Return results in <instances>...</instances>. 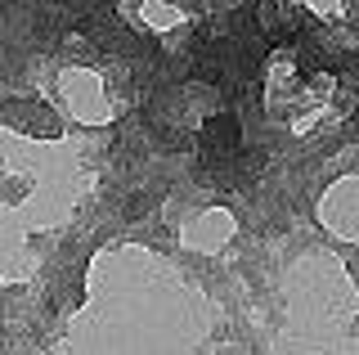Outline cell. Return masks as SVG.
<instances>
[{
  "label": "cell",
  "mask_w": 359,
  "mask_h": 355,
  "mask_svg": "<svg viewBox=\"0 0 359 355\" xmlns=\"http://www.w3.org/2000/svg\"><path fill=\"white\" fill-rule=\"evenodd\" d=\"M238 140H243V130H238V121L233 117H211L207 126H202V149H207V158H229V153H238Z\"/></svg>",
  "instance_id": "6da1fadb"
}]
</instances>
